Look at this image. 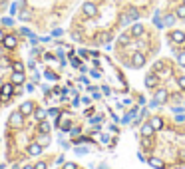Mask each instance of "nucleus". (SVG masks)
I'll use <instances>...</instances> for the list:
<instances>
[{"label": "nucleus", "instance_id": "nucleus-1", "mask_svg": "<svg viewBox=\"0 0 185 169\" xmlns=\"http://www.w3.org/2000/svg\"><path fill=\"white\" fill-rule=\"evenodd\" d=\"M16 94V86L10 82V84H4L2 86V94H0V102H8V97Z\"/></svg>", "mask_w": 185, "mask_h": 169}, {"label": "nucleus", "instance_id": "nucleus-2", "mask_svg": "<svg viewBox=\"0 0 185 169\" xmlns=\"http://www.w3.org/2000/svg\"><path fill=\"white\" fill-rule=\"evenodd\" d=\"M8 123L12 125V127H22V123H24V116L20 112H14V113H10V117H8Z\"/></svg>", "mask_w": 185, "mask_h": 169}, {"label": "nucleus", "instance_id": "nucleus-3", "mask_svg": "<svg viewBox=\"0 0 185 169\" xmlns=\"http://www.w3.org/2000/svg\"><path fill=\"white\" fill-rule=\"evenodd\" d=\"M2 46L6 48V50H14V48L18 46V38H16V36H12V34L4 36V40H2Z\"/></svg>", "mask_w": 185, "mask_h": 169}, {"label": "nucleus", "instance_id": "nucleus-4", "mask_svg": "<svg viewBox=\"0 0 185 169\" xmlns=\"http://www.w3.org/2000/svg\"><path fill=\"white\" fill-rule=\"evenodd\" d=\"M82 12L88 16V18H94V16L98 14V8H96V4H94V2H86L84 6H82Z\"/></svg>", "mask_w": 185, "mask_h": 169}, {"label": "nucleus", "instance_id": "nucleus-5", "mask_svg": "<svg viewBox=\"0 0 185 169\" xmlns=\"http://www.w3.org/2000/svg\"><path fill=\"white\" fill-rule=\"evenodd\" d=\"M34 110H36V107H34V103H32V102H24L22 106H20L18 112L26 117V116H32V113H34Z\"/></svg>", "mask_w": 185, "mask_h": 169}, {"label": "nucleus", "instance_id": "nucleus-6", "mask_svg": "<svg viewBox=\"0 0 185 169\" xmlns=\"http://www.w3.org/2000/svg\"><path fill=\"white\" fill-rule=\"evenodd\" d=\"M132 66L133 68H143L145 66V58H143V54H139V52H135L133 56H132Z\"/></svg>", "mask_w": 185, "mask_h": 169}, {"label": "nucleus", "instance_id": "nucleus-7", "mask_svg": "<svg viewBox=\"0 0 185 169\" xmlns=\"http://www.w3.org/2000/svg\"><path fill=\"white\" fill-rule=\"evenodd\" d=\"M42 151H44L42 143H30V145H28V155H32V157L42 155Z\"/></svg>", "mask_w": 185, "mask_h": 169}, {"label": "nucleus", "instance_id": "nucleus-8", "mask_svg": "<svg viewBox=\"0 0 185 169\" xmlns=\"http://www.w3.org/2000/svg\"><path fill=\"white\" fill-rule=\"evenodd\" d=\"M171 42H175V44H183V42H185V32L173 30L171 32Z\"/></svg>", "mask_w": 185, "mask_h": 169}, {"label": "nucleus", "instance_id": "nucleus-9", "mask_svg": "<svg viewBox=\"0 0 185 169\" xmlns=\"http://www.w3.org/2000/svg\"><path fill=\"white\" fill-rule=\"evenodd\" d=\"M26 6V2H24V0H14V2H12V6H10V14H18L20 12V10H22Z\"/></svg>", "mask_w": 185, "mask_h": 169}, {"label": "nucleus", "instance_id": "nucleus-10", "mask_svg": "<svg viewBox=\"0 0 185 169\" xmlns=\"http://www.w3.org/2000/svg\"><path fill=\"white\" fill-rule=\"evenodd\" d=\"M148 163H149V165L153 167V169H165V163H163L159 157H149Z\"/></svg>", "mask_w": 185, "mask_h": 169}, {"label": "nucleus", "instance_id": "nucleus-11", "mask_svg": "<svg viewBox=\"0 0 185 169\" xmlns=\"http://www.w3.org/2000/svg\"><path fill=\"white\" fill-rule=\"evenodd\" d=\"M153 125H151V122H148V123H143L141 125V135H145V137H149V135H153Z\"/></svg>", "mask_w": 185, "mask_h": 169}, {"label": "nucleus", "instance_id": "nucleus-12", "mask_svg": "<svg viewBox=\"0 0 185 169\" xmlns=\"http://www.w3.org/2000/svg\"><path fill=\"white\" fill-rule=\"evenodd\" d=\"M145 86H148V88H153V86H157V76H155V72H151V74L145 76Z\"/></svg>", "mask_w": 185, "mask_h": 169}, {"label": "nucleus", "instance_id": "nucleus-13", "mask_svg": "<svg viewBox=\"0 0 185 169\" xmlns=\"http://www.w3.org/2000/svg\"><path fill=\"white\" fill-rule=\"evenodd\" d=\"M10 82H12L14 86L24 84V72H14V74H12V80H10Z\"/></svg>", "mask_w": 185, "mask_h": 169}, {"label": "nucleus", "instance_id": "nucleus-14", "mask_svg": "<svg viewBox=\"0 0 185 169\" xmlns=\"http://www.w3.org/2000/svg\"><path fill=\"white\" fill-rule=\"evenodd\" d=\"M153 100H155L157 103H165V102H167V90H157V94H155Z\"/></svg>", "mask_w": 185, "mask_h": 169}, {"label": "nucleus", "instance_id": "nucleus-15", "mask_svg": "<svg viewBox=\"0 0 185 169\" xmlns=\"http://www.w3.org/2000/svg\"><path fill=\"white\" fill-rule=\"evenodd\" d=\"M38 129H40V133H50L52 125H50V122H46V119H42V122H38Z\"/></svg>", "mask_w": 185, "mask_h": 169}, {"label": "nucleus", "instance_id": "nucleus-16", "mask_svg": "<svg viewBox=\"0 0 185 169\" xmlns=\"http://www.w3.org/2000/svg\"><path fill=\"white\" fill-rule=\"evenodd\" d=\"M48 112L44 110V107H38V110H34V119L36 122H42V119H46Z\"/></svg>", "mask_w": 185, "mask_h": 169}, {"label": "nucleus", "instance_id": "nucleus-17", "mask_svg": "<svg viewBox=\"0 0 185 169\" xmlns=\"http://www.w3.org/2000/svg\"><path fill=\"white\" fill-rule=\"evenodd\" d=\"M135 116H138V106H135V107H133V110H132V112H129V113H128V116H126V117H123V122H122V123H129V122H132V119H133Z\"/></svg>", "mask_w": 185, "mask_h": 169}, {"label": "nucleus", "instance_id": "nucleus-18", "mask_svg": "<svg viewBox=\"0 0 185 169\" xmlns=\"http://www.w3.org/2000/svg\"><path fill=\"white\" fill-rule=\"evenodd\" d=\"M129 32H132L133 36H141V34H143V26H141V24H133Z\"/></svg>", "mask_w": 185, "mask_h": 169}, {"label": "nucleus", "instance_id": "nucleus-19", "mask_svg": "<svg viewBox=\"0 0 185 169\" xmlns=\"http://www.w3.org/2000/svg\"><path fill=\"white\" fill-rule=\"evenodd\" d=\"M18 18H20V20H30V18H32V12H30V10H26V8H22V10L18 12Z\"/></svg>", "mask_w": 185, "mask_h": 169}, {"label": "nucleus", "instance_id": "nucleus-20", "mask_svg": "<svg viewBox=\"0 0 185 169\" xmlns=\"http://www.w3.org/2000/svg\"><path fill=\"white\" fill-rule=\"evenodd\" d=\"M151 125H153V129L157 132V129L163 127V119H161V117H153V119H151Z\"/></svg>", "mask_w": 185, "mask_h": 169}, {"label": "nucleus", "instance_id": "nucleus-21", "mask_svg": "<svg viewBox=\"0 0 185 169\" xmlns=\"http://www.w3.org/2000/svg\"><path fill=\"white\" fill-rule=\"evenodd\" d=\"M70 127H72V125H70V122L68 119H60V129H62V132H70Z\"/></svg>", "mask_w": 185, "mask_h": 169}, {"label": "nucleus", "instance_id": "nucleus-22", "mask_svg": "<svg viewBox=\"0 0 185 169\" xmlns=\"http://www.w3.org/2000/svg\"><path fill=\"white\" fill-rule=\"evenodd\" d=\"M175 18H177V16H173V14H167L165 18H163V24H165V26H173V22H175Z\"/></svg>", "mask_w": 185, "mask_h": 169}, {"label": "nucleus", "instance_id": "nucleus-23", "mask_svg": "<svg viewBox=\"0 0 185 169\" xmlns=\"http://www.w3.org/2000/svg\"><path fill=\"white\" fill-rule=\"evenodd\" d=\"M96 40H98V44H104V42L110 40V34H106V32H104V34H98Z\"/></svg>", "mask_w": 185, "mask_h": 169}, {"label": "nucleus", "instance_id": "nucleus-24", "mask_svg": "<svg viewBox=\"0 0 185 169\" xmlns=\"http://www.w3.org/2000/svg\"><path fill=\"white\" fill-rule=\"evenodd\" d=\"M12 70H14V72H24V64L22 62H14L12 64Z\"/></svg>", "mask_w": 185, "mask_h": 169}, {"label": "nucleus", "instance_id": "nucleus-25", "mask_svg": "<svg viewBox=\"0 0 185 169\" xmlns=\"http://www.w3.org/2000/svg\"><path fill=\"white\" fill-rule=\"evenodd\" d=\"M129 18H132V22H135V20H138L139 18V12H138V10H135V8H132V10H129Z\"/></svg>", "mask_w": 185, "mask_h": 169}, {"label": "nucleus", "instance_id": "nucleus-26", "mask_svg": "<svg viewBox=\"0 0 185 169\" xmlns=\"http://www.w3.org/2000/svg\"><path fill=\"white\" fill-rule=\"evenodd\" d=\"M48 116L50 117H60V110L58 107H52V110H48Z\"/></svg>", "mask_w": 185, "mask_h": 169}, {"label": "nucleus", "instance_id": "nucleus-27", "mask_svg": "<svg viewBox=\"0 0 185 169\" xmlns=\"http://www.w3.org/2000/svg\"><path fill=\"white\" fill-rule=\"evenodd\" d=\"M175 16H177V18H183V20H185V6H179L177 12H175Z\"/></svg>", "mask_w": 185, "mask_h": 169}, {"label": "nucleus", "instance_id": "nucleus-28", "mask_svg": "<svg viewBox=\"0 0 185 169\" xmlns=\"http://www.w3.org/2000/svg\"><path fill=\"white\" fill-rule=\"evenodd\" d=\"M44 76H46L48 80H58V76L54 74V72H50V70H46V72H44Z\"/></svg>", "mask_w": 185, "mask_h": 169}, {"label": "nucleus", "instance_id": "nucleus-29", "mask_svg": "<svg viewBox=\"0 0 185 169\" xmlns=\"http://www.w3.org/2000/svg\"><path fill=\"white\" fill-rule=\"evenodd\" d=\"M141 145H143V147H151V139L143 135V137H141Z\"/></svg>", "mask_w": 185, "mask_h": 169}, {"label": "nucleus", "instance_id": "nucleus-30", "mask_svg": "<svg viewBox=\"0 0 185 169\" xmlns=\"http://www.w3.org/2000/svg\"><path fill=\"white\" fill-rule=\"evenodd\" d=\"M70 135H72V137H78V135H80V127H70Z\"/></svg>", "mask_w": 185, "mask_h": 169}, {"label": "nucleus", "instance_id": "nucleus-31", "mask_svg": "<svg viewBox=\"0 0 185 169\" xmlns=\"http://www.w3.org/2000/svg\"><path fill=\"white\" fill-rule=\"evenodd\" d=\"M76 153H78V155H86V153H88V147H76Z\"/></svg>", "mask_w": 185, "mask_h": 169}, {"label": "nucleus", "instance_id": "nucleus-32", "mask_svg": "<svg viewBox=\"0 0 185 169\" xmlns=\"http://www.w3.org/2000/svg\"><path fill=\"white\" fill-rule=\"evenodd\" d=\"M163 70V62H155L153 64V72H161Z\"/></svg>", "mask_w": 185, "mask_h": 169}, {"label": "nucleus", "instance_id": "nucleus-33", "mask_svg": "<svg viewBox=\"0 0 185 169\" xmlns=\"http://www.w3.org/2000/svg\"><path fill=\"white\" fill-rule=\"evenodd\" d=\"M177 84H179V88H181V90H185V76H179Z\"/></svg>", "mask_w": 185, "mask_h": 169}, {"label": "nucleus", "instance_id": "nucleus-34", "mask_svg": "<svg viewBox=\"0 0 185 169\" xmlns=\"http://www.w3.org/2000/svg\"><path fill=\"white\" fill-rule=\"evenodd\" d=\"M177 62H179V64H181V66L185 68V52H183V54H179V56H177Z\"/></svg>", "mask_w": 185, "mask_h": 169}, {"label": "nucleus", "instance_id": "nucleus-35", "mask_svg": "<svg viewBox=\"0 0 185 169\" xmlns=\"http://www.w3.org/2000/svg\"><path fill=\"white\" fill-rule=\"evenodd\" d=\"M70 60H72V66H74V68H80V62L74 58V54H70Z\"/></svg>", "mask_w": 185, "mask_h": 169}, {"label": "nucleus", "instance_id": "nucleus-36", "mask_svg": "<svg viewBox=\"0 0 185 169\" xmlns=\"http://www.w3.org/2000/svg\"><path fill=\"white\" fill-rule=\"evenodd\" d=\"M46 167H48V165H46L44 161H38L36 165H34V169H46Z\"/></svg>", "mask_w": 185, "mask_h": 169}, {"label": "nucleus", "instance_id": "nucleus-37", "mask_svg": "<svg viewBox=\"0 0 185 169\" xmlns=\"http://www.w3.org/2000/svg\"><path fill=\"white\" fill-rule=\"evenodd\" d=\"M100 141H102V143H110V135H100Z\"/></svg>", "mask_w": 185, "mask_h": 169}, {"label": "nucleus", "instance_id": "nucleus-38", "mask_svg": "<svg viewBox=\"0 0 185 169\" xmlns=\"http://www.w3.org/2000/svg\"><path fill=\"white\" fill-rule=\"evenodd\" d=\"M119 42H122V44H128V42H129L128 34H122V36H119Z\"/></svg>", "mask_w": 185, "mask_h": 169}, {"label": "nucleus", "instance_id": "nucleus-39", "mask_svg": "<svg viewBox=\"0 0 185 169\" xmlns=\"http://www.w3.org/2000/svg\"><path fill=\"white\" fill-rule=\"evenodd\" d=\"M0 22H2L4 26H12V18H2Z\"/></svg>", "mask_w": 185, "mask_h": 169}, {"label": "nucleus", "instance_id": "nucleus-40", "mask_svg": "<svg viewBox=\"0 0 185 169\" xmlns=\"http://www.w3.org/2000/svg\"><path fill=\"white\" fill-rule=\"evenodd\" d=\"M36 90V84L32 82V84H26V92H34Z\"/></svg>", "mask_w": 185, "mask_h": 169}, {"label": "nucleus", "instance_id": "nucleus-41", "mask_svg": "<svg viewBox=\"0 0 185 169\" xmlns=\"http://www.w3.org/2000/svg\"><path fill=\"white\" fill-rule=\"evenodd\" d=\"M64 169H78L76 163H64Z\"/></svg>", "mask_w": 185, "mask_h": 169}, {"label": "nucleus", "instance_id": "nucleus-42", "mask_svg": "<svg viewBox=\"0 0 185 169\" xmlns=\"http://www.w3.org/2000/svg\"><path fill=\"white\" fill-rule=\"evenodd\" d=\"M20 34H24V36H28V38H30V36H32V32H30L28 28H20Z\"/></svg>", "mask_w": 185, "mask_h": 169}, {"label": "nucleus", "instance_id": "nucleus-43", "mask_svg": "<svg viewBox=\"0 0 185 169\" xmlns=\"http://www.w3.org/2000/svg\"><path fill=\"white\" fill-rule=\"evenodd\" d=\"M52 36H62V30H60V28H56V30L52 32Z\"/></svg>", "mask_w": 185, "mask_h": 169}, {"label": "nucleus", "instance_id": "nucleus-44", "mask_svg": "<svg viewBox=\"0 0 185 169\" xmlns=\"http://www.w3.org/2000/svg\"><path fill=\"white\" fill-rule=\"evenodd\" d=\"M44 60H48V62H52V60H54V56H52V54H44Z\"/></svg>", "mask_w": 185, "mask_h": 169}, {"label": "nucleus", "instance_id": "nucleus-45", "mask_svg": "<svg viewBox=\"0 0 185 169\" xmlns=\"http://www.w3.org/2000/svg\"><path fill=\"white\" fill-rule=\"evenodd\" d=\"M4 36H6V34H4V32H2V28H0V42L4 40Z\"/></svg>", "mask_w": 185, "mask_h": 169}, {"label": "nucleus", "instance_id": "nucleus-46", "mask_svg": "<svg viewBox=\"0 0 185 169\" xmlns=\"http://www.w3.org/2000/svg\"><path fill=\"white\" fill-rule=\"evenodd\" d=\"M24 169H34V167H32V165H26V167H24Z\"/></svg>", "mask_w": 185, "mask_h": 169}, {"label": "nucleus", "instance_id": "nucleus-47", "mask_svg": "<svg viewBox=\"0 0 185 169\" xmlns=\"http://www.w3.org/2000/svg\"><path fill=\"white\" fill-rule=\"evenodd\" d=\"M0 169H6V167H4V165H0Z\"/></svg>", "mask_w": 185, "mask_h": 169}]
</instances>
